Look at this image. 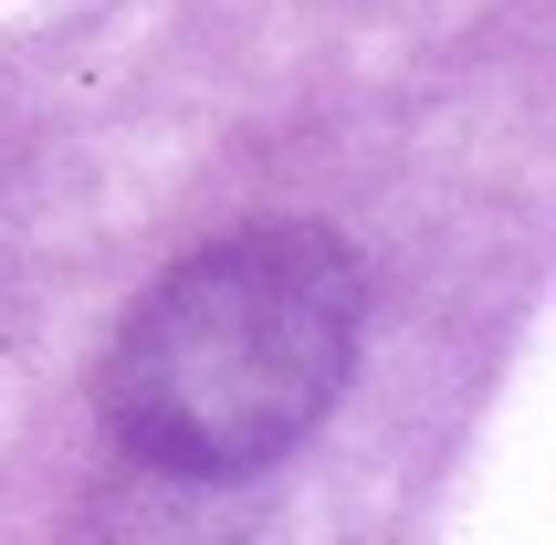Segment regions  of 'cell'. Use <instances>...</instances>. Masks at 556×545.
Instances as JSON below:
<instances>
[{
	"mask_svg": "<svg viewBox=\"0 0 556 545\" xmlns=\"http://www.w3.org/2000/svg\"><path fill=\"white\" fill-rule=\"evenodd\" d=\"M368 326V272L337 231L263 220L200 242L126 304L105 357V420L168 483H242L326 409Z\"/></svg>",
	"mask_w": 556,
	"mask_h": 545,
	"instance_id": "obj_1",
	"label": "cell"
}]
</instances>
